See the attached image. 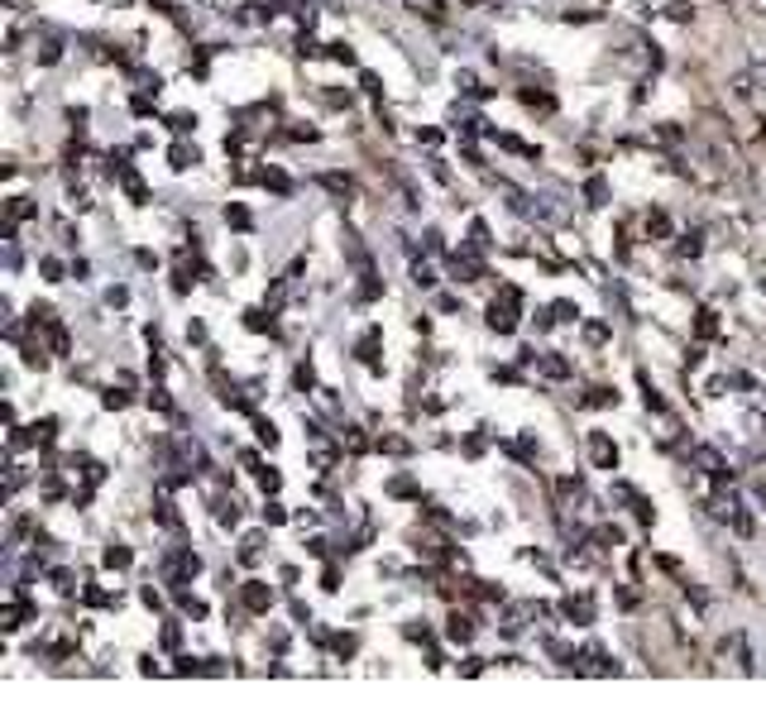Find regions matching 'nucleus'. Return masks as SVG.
<instances>
[{"instance_id": "28", "label": "nucleus", "mask_w": 766, "mask_h": 718, "mask_svg": "<svg viewBox=\"0 0 766 718\" xmlns=\"http://www.w3.org/2000/svg\"><path fill=\"white\" fill-rule=\"evenodd\" d=\"M24 364H29V370H43V364H48L43 350H39V345H24Z\"/></svg>"}, {"instance_id": "15", "label": "nucleus", "mask_w": 766, "mask_h": 718, "mask_svg": "<svg viewBox=\"0 0 766 718\" xmlns=\"http://www.w3.org/2000/svg\"><path fill=\"white\" fill-rule=\"evenodd\" d=\"M245 326L249 331H274V316H268L264 307H254V312H245Z\"/></svg>"}, {"instance_id": "10", "label": "nucleus", "mask_w": 766, "mask_h": 718, "mask_svg": "<svg viewBox=\"0 0 766 718\" xmlns=\"http://www.w3.org/2000/svg\"><path fill=\"white\" fill-rule=\"evenodd\" d=\"M6 212H10V220H29V216H39V206L29 201V197H10Z\"/></svg>"}, {"instance_id": "23", "label": "nucleus", "mask_w": 766, "mask_h": 718, "mask_svg": "<svg viewBox=\"0 0 766 718\" xmlns=\"http://www.w3.org/2000/svg\"><path fill=\"white\" fill-rule=\"evenodd\" d=\"M556 322H580V307H574V302H556Z\"/></svg>"}, {"instance_id": "39", "label": "nucleus", "mask_w": 766, "mask_h": 718, "mask_svg": "<svg viewBox=\"0 0 766 718\" xmlns=\"http://www.w3.org/2000/svg\"><path fill=\"white\" fill-rule=\"evenodd\" d=\"M757 503H762V513H766V484L757 489Z\"/></svg>"}, {"instance_id": "20", "label": "nucleus", "mask_w": 766, "mask_h": 718, "mask_svg": "<svg viewBox=\"0 0 766 718\" xmlns=\"http://www.w3.org/2000/svg\"><path fill=\"white\" fill-rule=\"evenodd\" d=\"M585 341H589V345H603V341H609V326H603V322H589V326H585Z\"/></svg>"}, {"instance_id": "2", "label": "nucleus", "mask_w": 766, "mask_h": 718, "mask_svg": "<svg viewBox=\"0 0 766 718\" xmlns=\"http://www.w3.org/2000/svg\"><path fill=\"white\" fill-rule=\"evenodd\" d=\"M239 599H245L249 613H268V609H274V589H268L264 580H249L245 589H239Z\"/></svg>"}, {"instance_id": "17", "label": "nucleus", "mask_w": 766, "mask_h": 718, "mask_svg": "<svg viewBox=\"0 0 766 718\" xmlns=\"http://www.w3.org/2000/svg\"><path fill=\"white\" fill-rule=\"evenodd\" d=\"M254 436H259V445H278V426L259 417V422H254Z\"/></svg>"}, {"instance_id": "4", "label": "nucleus", "mask_w": 766, "mask_h": 718, "mask_svg": "<svg viewBox=\"0 0 766 718\" xmlns=\"http://www.w3.org/2000/svg\"><path fill=\"white\" fill-rule=\"evenodd\" d=\"M168 158H173V168H178V173H187V168H197V164H202L197 144H173V149H168Z\"/></svg>"}, {"instance_id": "30", "label": "nucleus", "mask_w": 766, "mask_h": 718, "mask_svg": "<svg viewBox=\"0 0 766 718\" xmlns=\"http://www.w3.org/2000/svg\"><path fill=\"white\" fill-rule=\"evenodd\" d=\"M264 522H268V527H278V522H287V513H283L278 503H264Z\"/></svg>"}, {"instance_id": "35", "label": "nucleus", "mask_w": 766, "mask_h": 718, "mask_svg": "<svg viewBox=\"0 0 766 718\" xmlns=\"http://www.w3.org/2000/svg\"><path fill=\"white\" fill-rule=\"evenodd\" d=\"M690 14H695V10L685 6V0H676V6H670V20H680V24H685V20H690Z\"/></svg>"}, {"instance_id": "21", "label": "nucleus", "mask_w": 766, "mask_h": 718, "mask_svg": "<svg viewBox=\"0 0 766 718\" xmlns=\"http://www.w3.org/2000/svg\"><path fill=\"white\" fill-rule=\"evenodd\" d=\"M48 345H53V355H68V350H72V335L62 331V326H53V341H48Z\"/></svg>"}, {"instance_id": "36", "label": "nucleus", "mask_w": 766, "mask_h": 718, "mask_svg": "<svg viewBox=\"0 0 766 718\" xmlns=\"http://www.w3.org/2000/svg\"><path fill=\"white\" fill-rule=\"evenodd\" d=\"M360 642H355V637H335V651H341V657H350V651H355Z\"/></svg>"}, {"instance_id": "25", "label": "nucleus", "mask_w": 766, "mask_h": 718, "mask_svg": "<svg viewBox=\"0 0 766 718\" xmlns=\"http://www.w3.org/2000/svg\"><path fill=\"white\" fill-rule=\"evenodd\" d=\"M345 445H350V451H355V455H364V445H370V441L360 436V426H345Z\"/></svg>"}, {"instance_id": "34", "label": "nucleus", "mask_w": 766, "mask_h": 718, "mask_svg": "<svg viewBox=\"0 0 766 718\" xmlns=\"http://www.w3.org/2000/svg\"><path fill=\"white\" fill-rule=\"evenodd\" d=\"M733 527H738V537H753V518L747 513H733Z\"/></svg>"}, {"instance_id": "3", "label": "nucleus", "mask_w": 766, "mask_h": 718, "mask_svg": "<svg viewBox=\"0 0 766 718\" xmlns=\"http://www.w3.org/2000/svg\"><path fill=\"white\" fill-rule=\"evenodd\" d=\"M589 455H595L599 470H618V445L603 436V431H595V436H589Z\"/></svg>"}, {"instance_id": "9", "label": "nucleus", "mask_w": 766, "mask_h": 718, "mask_svg": "<svg viewBox=\"0 0 766 718\" xmlns=\"http://www.w3.org/2000/svg\"><path fill=\"white\" fill-rule=\"evenodd\" d=\"M699 249H705V235H699V230H690V235H680V245H676V254H680V259H695V254Z\"/></svg>"}, {"instance_id": "27", "label": "nucleus", "mask_w": 766, "mask_h": 718, "mask_svg": "<svg viewBox=\"0 0 766 718\" xmlns=\"http://www.w3.org/2000/svg\"><path fill=\"white\" fill-rule=\"evenodd\" d=\"M297 53H302V58H316V53H322V43H316L312 35H302V39H297Z\"/></svg>"}, {"instance_id": "14", "label": "nucleus", "mask_w": 766, "mask_h": 718, "mask_svg": "<svg viewBox=\"0 0 766 718\" xmlns=\"http://www.w3.org/2000/svg\"><path fill=\"white\" fill-rule=\"evenodd\" d=\"M585 197H589V206H603V201H609V187H603V178H589V183H585Z\"/></svg>"}, {"instance_id": "19", "label": "nucleus", "mask_w": 766, "mask_h": 718, "mask_svg": "<svg viewBox=\"0 0 766 718\" xmlns=\"http://www.w3.org/2000/svg\"><path fill=\"white\" fill-rule=\"evenodd\" d=\"M326 53H331L335 62H355V48H350L345 39H341V43H326Z\"/></svg>"}, {"instance_id": "38", "label": "nucleus", "mask_w": 766, "mask_h": 718, "mask_svg": "<svg viewBox=\"0 0 766 718\" xmlns=\"http://www.w3.org/2000/svg\"><path fill=\"white\" fill-rule=\"evenodd\" d=\"M125 403H130V397H125V393H106V407H110V412H120Z\"/></svg>"}, {"instance_id": "26", "label": "nucleus", "mask_w": 766, "mask_h": 718, "mask_svg": "<svg viewBox=\"0 0 766 718\" xmlns=\"http://www.w3.org/2000/svg\"><path fill=\"white\" fill-rule=\"evenodd\" d=\"M412 278H418V287H431V283H436V274H431V264H412Z\"/></svg>"}, {"instance_id": "22", "label": "nucleus", "mask_w": 766, "mask_h": 718, "mask_svg": "<svg viewBox=\"0 0 766 718\" xmlns=\"http://www.w3.org/2000/svg\"><path fill=\"white\" fill-rule=\"evenodd\" d=\"M379 451H389V455H407V441H403V436H379Z\"/></svg>"}, {"instance_id": "32", "label": "nucleus", "mask_w": 766, "mask_h": 718, "mask_svg": "<svg viewBox=\"0 0 766 718\" xmlns=\"http://www.w3.org/2000/svg\"><path fill=\"white\" fill-rule=\"evenodd\" d=\"M39 268L48 274V283H58V278H62V264H58V259H39Z\"/></svg>"}, {"instance_id": "6", "label": "nucleus", "mask_w": 766, "mask_h": 718, "mask_svg": "<svg viewBox=\"0 0 766 718\" xmlns=\"http://www.w3.org/2000/svg\"><path fill=\"white\" fill-rule=\"evenodd\" d=\"M445 637H451V642H470V637H474V622H470L465 613H451V618H445Z\"/></svg>"}, {"instance_id": "33", "label": "nucleus", "mask_w": 766, "mask_h": 718, "mask_svg": "<svg viewBox=\"0 0 766 718\" xmlns=\"http://www.w3.org/2000/svg\"><path fill=\"white\" fill-rule=\"evenodd\" d=\"M183 642V628H178V622H168V628H164V647H178Z\"/></svg>"}, {"instance_id": "5", "label": "nucleus", "mask_w": 766, "mask_h": 718, "mask_svg": "<svg viewBox=\"0 0 766 718\" xmlns=\"http://www.w3.org/2000/svg\"><path fill=\"white\" fill-rule=\"evenodd\" d=\"M566 618H574L580 628H589L595 622V603H589V594H580V599H566Z\"/></svg>"}, {"instance_id": "18", "label": "nucleus", "mask_w": 766, "mask_h": 718, "mask_svg": "<svg viewBox=\"0 0 766 718\" xmlns=\"http://www.w3.org/2000/svg\"><path fill=\"white\" fill-rule=\"evenodd\" d=\"M647 235H657V239H661V235H670L666 212H651V216H647Z\"/></svg>"}, {"instance_id": "37", "label": "nucleus", "mask_w": 766, "mask_h": 718, "mask_svg": "<svg viewBox=\"0 0 766 718\" xmlns=\"http://www.w3.org/2000/svg\"><path fill=\"white\" fill-rule=\"evenodd\" d=\"M360 87H364V91H370V96H379V91H383V87H379V77H374V72H364V77H360Z\"/></svg>"}, {"instance_id": "1", "label": "nucleus", "mask_w": 766, "mask_h": 718, "mask_svg": "<svg viewBox=\"0 0 766 718\" xmlns=\"http://www.w3.org/2000/svg\"><path fill=\"white\" fill-rule=\"evenodd\" d=\"M489 331H499V335H513L518 331V302L513 297H493L489 302Z\"/></svg>"}, {"instance_id": "13", "label": "nucleus", "mask_w": 766, "mask_h": 718, "mask_svg": "<svg viewBox=\"0 0 766 718\" xmlns=\"http://www.w3.org/2000/svg\"><path fill=\"white\" fill-rule=\"evenodd\" d=\"M226 226H235V230H249L254 226V220H249V212H245V206H226Z\"/></svg>"}, {"instance_id": "8", "label": "nucleus", "mask_w": 766, "mask_h": 718, "mask_svg": "<svg viewBox=\"0 0 766 718\" xmlns=\"http://www.w3.org/2000/svg\"><path fill=\"white\" fill-rule=\"evenodd\" d=\"M264 555V537L259 532H249L245 541H239V565H254Z\"/></svg>"}, {"instance_id": "24", "label": "nucleus", "mask_w": 766, "mask_h": 718, "mask_svg": "<svg viewBox=\"0 0 766 718\" xmlns=\"http://www.w3.org/2000/svg\"><path fill=\"white\" fill-rule=\"evenodd\" d=\"M149 407H154V412H173V397H168V388H154V393H149Z\"/></svg>"}, {"instance_id": "16", "label": "nucleus", "mask_w": 766, "mask_h": 718, "mask_svg": "<svg viewBox=\"0 0 766 718\" xmlns=\"http://www.w3.org/2000/svg\"><path fill=\"white\" fill-rule=\"evenodd\" d=\"M293 383H297V393H312V388H316V370H312V364H297Z\"/></svg>"}, {"instance_id": "29", "label": "nucleus", "mask_w": 766, "mask_h": 718, "mask_svg": "<svg viewBox=\"0 0 766 718\" xmlns=\"http://www.w3.org/2000/svg\"><path fill=\"white\" fill-rule=\"evenodd\" d=\"M278 484H283V479H278L274 470H259V489H264V493H278Z\"/></svg>"}, {"instance_id": "12", "label": "nucleus", "mask_w": 766, "mask_h": 718, "mask_svg": "<svg viewBox=\"0 0 766 718\" xmlns=\"http://www.w3.org/2000/svg\"><path fill=\"white\" fill-rule=\"evenodd\" d=\"M58 53H62V39H58V35H48V39L39 43V62L48 68V62H58Z\"/></svg>"}, {"instance_id": "11", "label": "nucleus", "mask_w": 766, "mask_h": 718, "mask_svg": "<svg viewBox=\"0 0 766 718\" xmlns=\"http://www.w3.org/2000/svg\"><path fill=\"white\" fill-rule=\"evenodd\" d=\"M695 335H699V341H714V335H718V312H699Z\"/></svg>"}, {"instance_id": "31", "label": "nucleus", "mask_w": 766, "mask_h": 718, "mask_svg": "<svg viewBox=\"0 0 766 718\" xmlns=\"http://www.w3.org/2000/svg\"><path fill=\"white\" fill-rule=\"evenodd\" d=\"M168 125H173V130H178V135H187V130H192V125H197V116H183V110H178V116H173Z\"/></svg>"}, {"instance_id": "7", "label": "nucleus", "mask_w": 766, "mask_h": 718, "mask_svg": "<svg viewBox=\"0 0 766 718\" xmlns=\"http://www.w3.org/2000/svg\"><path fill=\"white\" fill-rule=\"evenodd\" d=\"M101 565H106V570H125V565H130V547H120V541H110V547L101 551Z\"/></svg>"}]
</instances>
